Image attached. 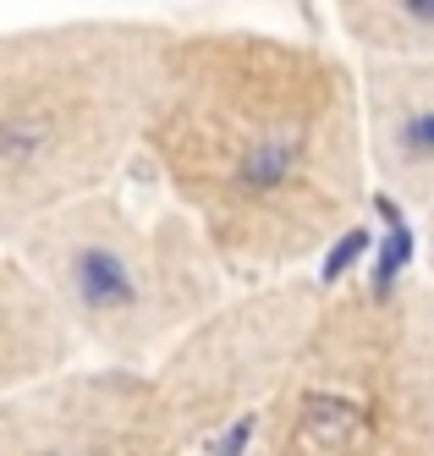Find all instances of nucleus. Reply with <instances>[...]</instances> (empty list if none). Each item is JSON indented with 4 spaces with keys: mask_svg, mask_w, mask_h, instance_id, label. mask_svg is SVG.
<instances>
[{
    "mask_svg": "<svg viewBox=\"0 0 434 456\" xmlns=\"http://www.w3.org/2000/svg\"><path fill=\"white\" fill-rule=\"evenodd\" d=\"M138 159L231 281H275L369 204L357 61L270 28H171Z\"/></svg>",
    "mask_w": 434,
    "mask_h": 456,
    "instance_id": "obj_1",
    "label": "nucleus"
},
{
    "mask_svg": "<svg viewBox=\"0 0 434 456\" xmlns=\"http://www.w3.org/2000/svg\"><path fill=\"white\" fill-rule=\"evenodd\" d=\"M198 456H434V281L319 291L275 385Z\"/></svg>",
    "mask_w": 434,
    "mask_h": 456,
    "instance_id": "obj_2",
    "label": "nucleus"
},
{
    "mask_svg": "<svg viewBox=\"0 0 434 456\" xmlns=\"http://www.w3.org/2000/svg\"><path fill=\"white\" fill-rule=\"evenodd\" d=\"M165 34L149 17L0 28V248L138 159Z\"/></svg>",
    "mask_w": 434,
    "mask_h": 456,
    "instance_id": "obj_3",
    "label": "nucleus"
},
{
    "mask_svg": "<svg viewBox=\"0 0 434 456\" xmlns=\"http://www.w3.org/2000/svg\"><path fill=\"white\" fill-rule=\"evenodd\" d=\"M12 248L50 291L78 357L99 363L154 369V357L237 286L171 199L138 209L116 182L61 204Z\"/></svg>",
    "mask_w": 434,
    "mask_h": 456,
    "instance_id": "obj_4",
    "label": "nucleus"
},
{
    "mask_svg": "<svg viewBox=\"0 0 434 456\" xmlns=\"http://www.w3.org/2000/svg\"><path fill=\"white\" fill-rule=\"evenodd\" d=\"M314 303L319 286L303 281V270L275 281H237L154 357V379L182 418L192 456L275 385L297 336L308 330Z\"/></svg>",
    "mask_w": 434,
    "mask_h": 456,
    "instance_id": "obj_5",
    "label": "nucleus"
},
{
    "mask_svg": "<svg viewBox=\"0 0 434 456\" xmlns=\"http://www.w3.org/2000/svg\"><path fill=\"white\" fill-rule=\"evenodd\" d=\"M0 456H192L154 369L72 357L0 396Z\"/></svg>",
    "mask_w": 434,
    "mask_h": 456,
    "instance_id": "obj_6",
    "label": "nucleus"
},
{
    "mask_svg": "<svg viewBox=\"0 0 434 456\" xmlns=\"http://www.w3.org/2000/svg\"><path fill=\"white\" fill-rule=\"evenodd\" d=\"M369 182L402 209H434V55H357Z\"/></svg>",
    "mask_w": 434,
    "mask_h": 456,
    "instance_id": "obj_7",
    "label": "nucleus"
},
{
    "mask_svg": "<svg viewBox=\"0 0 434 456\" xmlns=\"http://www.w3.org/2000/svg\"><path fill=\"white\" fill-rule=\"evenodd\" d=\"M78 357L72 330L61 324L50 291L17 248H0V396Z\"/></svg>",
    "mask_w": 434,
    "mask_h": 456,
    "instance_id": "obj_8",
    "label": "nucleus"
},
{
    "mask_svg": "<svg viewBox=\"0 0 434 456\" xmlns=\"http://www.w3.org/2000/svg\"><path fill=\"white\" fill-rule=\"evenodd\" d=\"M336 22L357 55H434V0H336Z\"/></svg>",
    "mask_w": 434,
    "mask_h": 456,
    "instance_id": "obj_9",
    "label": "nucleus"
},
{
    "mask_svg": "<svg viewBox=\"0 0 434 456\" xmlns=\"http://www.w3.org/2000/svg\"><path fill=\"white\" fill-rule=\"evenodd\" d=\"M418 220H423V275L434 281V209H429V215H418Z\"/></svg>",
    "mask_w": 434,
    "mask_h": 456,
    "instance_id": "obj_10",
    "label": "nucleus"
}]
</instances>
